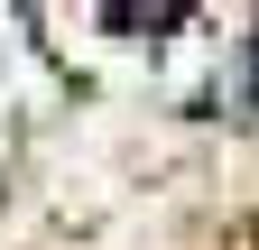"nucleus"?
Here are the masks:
<instances>
[{"label":"nucleus","instance_id":"1","mask_svg":"<svg viewBox=\"0 0 259 250\" xmlns=\"http://www.w3.org/2000/svg\"><path fill=\"white\" fill-rule=\"evenodd\" d=\"M250 93H259V84H250Z\"/></svg>","mask_w":259,"mask_h":250}]
</instances>
